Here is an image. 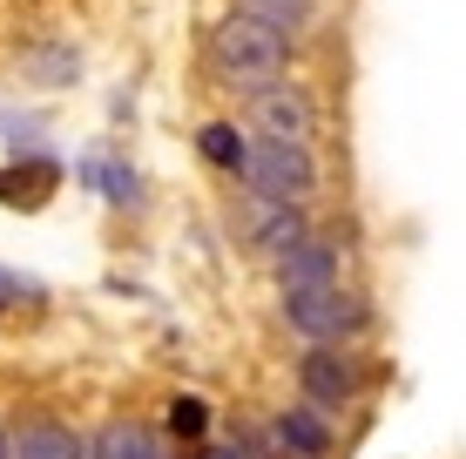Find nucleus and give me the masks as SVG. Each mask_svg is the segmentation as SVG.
I'll return each instance as SVG.
<instances>
[{
  "label": "nucleus",
  "instance_id": "8",
  "mask_svg": "<svg viewBox=\"0 0 466 459\" xmlns=\"http://www.w3.org/2000/svg\"><path fill=\"white\" fill-rule=\"evenodd\" d=\"M264 433H270V453L278 459H331V446H339V433H331V419L318 413V405H291V413H278Z\"/></svg>",
  "mask_w": 466,
  "mask_h": 459
},
{
  "label": "nucleus",
  "instance_id": "7",
  "mask_svg": "<svg viewBox=\"0 0 466 459\" xmlns=\"http://www.w3.org/2000/svg\"><path fill=\"white\" fill-rule=\"evenodd\" d=\"M325 284H345V250L331 236H304L278 257V291H325Z\"/></svg>",
  "mask_w": 466,
  "mask_h": 459
},
{
  "label": "nucleus",
  "instance_id": "13",
  "mask_svg": "<svg viewBox=\"0 0 466 459\" xmlns=\"http://www.w3.org/2000/svg\"><path fill=\"white\" fill-rule=\"evenodd\" d=\"M55 176H61V169L47 163V155H27V163H14V176H0V196L21 203V210H35L47 189H55Z\"/></svg>",
  "mask_w": 466,
  "mask_h": 459
},
{
  "label": "nucleus",
  "instance_id": "14",
  "mask_svg": "<svg viewBox=\"0 0 466 459\" xmlns=\"http://www.w3.org/2000/svg\"><path fill=\"white\" fill-rule=\"evenodd\" d=\"M163 439H176V446H203V439H210V405H203V399H189V392H183V399H169V413H163Z\"/></svg>",
  "mask_w": 466,
  "mask_h": 459
},
{
  "label": "nucleus",
  "instance_id": "18",
  "mask_svg": "<svg viewBox=\"0 0 466 459\" xmlns=\"http://www.w3.org/2000/svg\"><path fill=\"white\" fill-rule=\"evenodd\" d=\"M41 129H35V122H27V115H14V108H0V142H35Z\"/></svg>",
  "mask_w": 466,
  "mask_h": 459
},
{
  "label": "nucleus",
  "instance_id": "10",
  "mask_svg": "<svg viewBox=\"0 0 466 459\" xmlns=\"http://www.w3.org/2000/svg\"><path fill=\"white\" fill-rule=\"evenodd\" d=\"M88 459H169V446H163V433L142 425V419H108L102 433L88 439Z\"/></svg>",
  "mask_w": 466,
  "mask_h": 459
},
{
  "label": "nucleus",
  "instance_id": "11",
  "mask_svg": "<svg viewBox=\"0 0 466 459\" xmlns=\"http://www.w3.org/2000/svg\"><path fill=\"white\" fill-rule=\"evenodd\" d=\"M14 61H21V75L41 82V88H75L82 82V55H75L68 41H27Z\"/></svg>",
  "mask_w": 466,
  "mask_h": 459
},
{
  "label": "nucleus",
  "instance_id": "9",
  "mask_svg": "<svg viewBox=\"0 0 466 459\" xmlns=\"http://www.w3.org/2000/svg\"><path fill=\"white\" fill-rule=\"evenodd\" d=\"M7 453H14V459H88V439L75 433L68 419L35 413V419L7 425Z\"/></svg>",
  "mask_w": 466,
  "mask_h": 459
},
{
  "label": "nucleus",
  "instance_id": "16",
  "mask_svg": "<svg viewBox=\"0 0 466 459\" xmlns=\"http://www.w3.org/2000/svg\"><path fill=\"white\" fill-rule=\"evenodd\" d=\"M250 14H264L270 27H284V35L298 41V27L311 21V0H250Z\"/></svg>",
  "mask_w": 466,
  "mask_h": 459
},
{
  "label": "nucleus",
  "instance_id": "19",
  "mask_svg": "<svg viewBox=\"0 0 466 459\" xmlns=\"http://www.w3.org/2000/svg\"><path fill=\"white\" fill-rule=\"evenodd\" d=\"M183 459H244V453H237V446H217V439H203V446H189Z\"/></svg>",
  "mask_w": 466,
  "mask_h": 459
},
{
  "label": "nucleus",
  "instance_id": "1",
  "mask_svg": "<svg viewBox=\"0 0 466 459\" xmlns=\"http://www.w3.org/2000/svg\"><path fill=\"white\" fill-rule=\"evenodd\" d=\"M203 61H210V75L223 88L257 95V88H270V82L291 75V35L270 27L264 14H250V7H230L210 27V41H203Z\"/></svg>",
  "mask_w": 466,
  "mask_h": 459
},
{
  "label": "nucleus",
  "instance_id": "12",
  "mask_svg": "<svg viewBox=\"0 0 466 459\" xmlns=\"http://www.w3.org/2000/svg\"><path fill=\"white\" fill-rule=\"evenodd\" d=\"M197 149L210 169H230V176H244V155H250V135L237 129V122H203L197 129Z\"/></svg>",
  "mask_w": 466,
  "mask_h": 459
},
{
  "label": "nucleus",
  "instance_id": "20",
  "mask_svg": "<svg viewBox=\"0 0 466 459\" xmlns=\"http://www.w3.org/2000/svg\"><path fill=\"white\" fill-rule=\"evenodd\" d=\"M0 459H14V453H7V425H0Z\"/></svg>",
  "mask_w": 466,
  "mask_h": 459
},
{
  "label": "nucleus",
  "instance_id": "3",
  "mask_svg": "<svg viewBox=\"0 0 466 459\" xmlns=\"http://www.w3.org/2000/svg\"><path fill=\"white\" fill-rule=\"evenodd\" d=\"M244 189L250 196H270V203H311V189H318L311 149L304 142H278V135H250Z\"/></svg>",
  "mask_w": 466,
  "mask_h": 459
},
{
  "label": "nucleus",
  "instance_id": "6",
  "mask_svg": "<svg viewBox=\"0 0 466 459\" xmlns=\"http://www.w3.org/2000/svg\"><path fill=\"white\" fill-rule=\"evenodd\" d=\"M250 122H257V135L304 142V149H311L318 102H311V88H298V82H270V88H257V95H250Z\"/></svg>",
  "mask_w": 466,
  "mask_h": 459
},
{
  "label": "nucleus",
  "instance_id": "15",
  "mask_svg": "<svg viewBox=\"0 0 466 459\" xmlns=\"http://www.w3.org/2000/svg\"><path fill=\"white\" fill-rule=\"evenodd\" d=\"M82 183H88V189H102L108 203H136V196H142V183L128 176L122 163H82Z\"/></svg>",
  "mask_w": 466,
  "mask_h": 459
},
{
  "label": "nucleus",
  "instance_id": "17",
  "mask_svg": "<svg viewBox=\"0 0 466 459\" xmlns=\"http://www.w3.org/2000/svg\"><path fill=\"white\" fill-rule=\"evenodd\" d=\"M27 297H41V284L27 277V271H14V264H0V318H7V311H21Z\"/></svg>",
  "mask_w": 466,
  "mask_h": 459
},
{
  "label": "nucleus",
  "instance_id": "5",
  "mask_svg": "<svg viewBox=\"0 0 466 459\" xmlns=\"http://www.w3.org/2000/svg\"><path fill=\"white\" fill-rule=\"evenodd\" d=\"M230 230L244 236L257 257H270V264H278L291 244H304V236H311V224H304V203H270V196H244V203L230 210Z\"/></svg>",
  "mask_w": 466,
  "mask_h": 459
},
{
  "label": "nucleus",
  "instance_id": "2",
  "mask_svg": "<svg viewBox=\"0 0 466 459\" xmlns=\"http://www.w3.org/2000/svg\"><path fill=\"white\" fill-rule=\"evenodd\" d=\"M284 324H291L304 344H351L365 324H372V311H365L359 291L325 284V291H291L284 297Z\"/></svg>",
  "mask_w": 466,
  "mask_h": 459
},
{
  "label": "nucleus",
  "instance_id": "4",
  "mask_svg": "<svg viewBox=\"0 0 466 459\" xmlns=\"http://www.w3.org/2000/svg\"><path fill=\"white\" fill-rule=\"evenodd\" d=\"M298 385H304V405H318V413H345V405L365 392V358L345 352V344H304Z\"/></svg>",
  "mask_w": 466,
  "mask_h": 459
}]
</instances>
